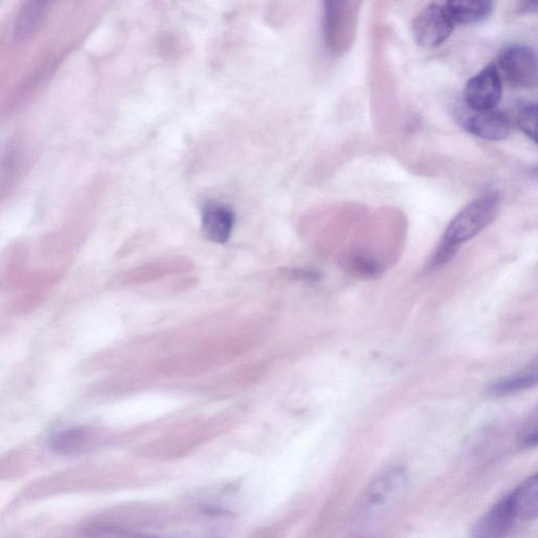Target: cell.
I'll return each instance as SVG.
<instances>
[{
    "instance_id": "1",
    "label": "cell",
    "mask_w": 538,
    "mask_h": 538,
    "mask_svg": "<svg viewBox=\"0 0 538 538\" xmlns=\"http://www.w3.org/2000/svg\"><path fill=\"white\" fill-rule=\"evenodd\" d=\"M498 193H487L470 202L447 226L442 243L459 250L494 220L500 208Z\"/></svg>"
},
{
    "instance_id": "2",
    "label": "cell",
    "mask_w": 538,
    "mask_h": 538,
    "mask_svg": "<svg viewBox=\"0 0 538 538\" xmlns=\"http://www.w3.org/2000/svg\"><path fill=\"white\" fill-rule=\"evenodd\" d=\"M454 26L444 6L429 4L417 15L412 32L419 46L436 49L446 43Z\"/></svg>"
},
{
    "instance_id": "3",
    "label": "cell",
    "mask_w": 538,
    "mask_h": 538,
    "mask_svg": "<svg viewBox=\"0 0 538 538\" xmlns=\"http://www.w3.org/2000/svg\"><path fill=\"white\" fill-rule=\"evenodd\" d=\"M503 94V81L498 66L484 68L467 82L464 98L467 106L475 112L494 110Z\"/></svg>"
},
{
    "instance_id": "4",
    "label": "cell",
    "mask_w": 538,
    "mask_h": 538,
    "mask_svg": "<svg viewBox=\"0 0 538 538\" xmlns=\"http://www.w3.org/2000/svg\"><path fill=\"white\" fill-rule=\"evenodd\" d=\"M499 66L512 86L526 89L536 87L537 59L531 48L522 45L506 48L499 58Z\"/></svg>"
},
{
    "instance_id": "5",
    "label": "cell",
    "mask_w": 538,
    "mask_h": 538,
    "mask_svg": "<svg viewBox=\"0 0 538 538\" xmlns=\"http://www.w3.org/2000/svg\"><path fill=\"white\" fill-rule=\"evenodd\" d=\"M516 520L519 519L508 494L474 526L472 538H507Z\"/></svg>"
},
{
    "instance_id": "6",
    "label": "cell",
    "mask_w": 538,
    "mask_h": 538,
    "mask_svg": "<svg viewBox=\"0 0 538 538\" xmlns=\"http://www.w3.org/2000/svg\"><path fill=\"white\" fill-rule=\"evenodd\" d=\"M354 3L347 2H326L324 8V33L326 44L331 50L336 52L343 48L344 36L353 29V17L346 15L350 12Z\"/></svg>"
},
{
    "instance_id": "7",
    "label": "cell",
    "mask_w": 538,
    "mask_h": 538,
    "mask_svg": "<svg viewBox=\"0 0 538 538\" xmlns=\"http://www.w3.org/2000/svg\"><path fill=\"white\" fill-rule=\"evenodd\" d=\"M233 210L224 204L210 202L202 210V231L209 240L223 244L231 238L235 225Z\"/></svg>"
},
{
    "instance_id": "8",
    "label": "cell",
    "mask_w": 538,
    "mask_h": 538,
    "mask_svg": "<svg viewBox=\"0 0 538 538\" xmlns=\"http://www.w3.org/2000/svg\"><path fill=\"white\" fill-rule=\"evenodd\" d=\"M464 126L470 134L489 141L504 140L511 132L510 119L496 110L477 112L465 121Z\"/></svg>"
},
{
    "instance_id": "9",
    "label": "cell",
    "mask_w": 538,
    "mask_h": 538,
    "mask_svg": "<svg viewBox=\"0 0 538 538\" xmlns=\"http://www.w3.org/2000/svg\"><path fill=\"white\" fill-rule=\"evenodd\" d=\"M403 470H391L372 485L366 495L365 508L368 512L378 511L397 498L406 487Z\"/></svg>"
},
{
    "instance_id": "10",
    "label": "cell",
    "mask_w": 538,
    "mask_h": 538,
    "mask_svg": "<svg viewBox=\"0 0 538 538\" xmlns=\"http://www.w3.org/2000/svg\"><path fill=\"white\" fill-rule=\"evenodd\" d=\"M444 8L454 25H475L489 18L494 4L487 0H451Z\"/></svg>"
},
{
    "instance_id": "11",
    "label": "cell",
    "mask_w": 538,
    "mask_h": 538,
    "mask_svg": "<svg viewBox=\"0 0 538 538\" xmlns=\"http://www.w3.org/2000/svg\"><path fill=\"white\" fill-rule=\"evenodd\" d=\"M510 499L517 519L533 520L538 513V478L527 479L510 494Z\"/></svg>"
},
{
    "instance_id": "12",
    "label": "cell",
    "mask_w": 538,
    "mask_h": 538,
    "mask_svg": "<svg viewBox=\"0 0 538 538\" xmlns=\"http://www.w3.org/2000/svg\"><path fill=\"white\" fill-rule=\"evenodd\" d=\"M537 365V360H535L520 374L491 383L487 387V392L492 397H506L534 387L538 377Z\"/></svg>"
},
{
    "instance_id": "13",
    "label": "cell",
    "mask_w": 538,
    "mask_h": 538,
    "mask_svg": "<svg viewBox=\"0 0 538 538\" xmlns=\"http://www.w3.org/2000/svg\"><path fill=\"white\" fill-rule=\"evenodd\" d=\"M89 439L85 428H70L60 431L51 439L50 446L58 454H75L85 447Z\"/></svg>"
},
{
    "instance_id": "14",
    "label": "cell",
    "mask_w": 538,
    "mask_h": 538,
    "mask_svg": "<svg viewBox=\"0 0 538 538\" xmlns=\"http://www.w3.org/2000/svg\"><path fill=\"white\" fill-rule=\"evenodd\" d=\"M45 3H31L18 16L16 36L27 39L33 35L46 14Z\"/></svg>"
},
{
    "instance_id": "15",
    "label": "cell",
    "mask_w": 538,
    "mask_h": 538,
    "mask_svg": "<svg viewBox=\"0 0 538 538\" xmlns=\"http://www.w3.org/2000/svg\"><path fill=\"white\" fill-rule=\"evenodd\" d=\"M347 272L360 279H376L381 271L379 264L366 256H353L346 262Z\"/></svg>"
},
{
    "instance_id": "16",
    "label": "cell",
    "mask_w": 538,
    "mask_h": 538,
    "mask_svg": "<svg viewBox=\"0 0 538 538\" xmlns=\"http://www.w3.org/2000/svg\"><path fill=\"white\" fill-rule=\"evenodd\" d=\"M536 121L537 107L536 103H523L517 110L516 123L517 127L529 137L534 143L536 142Z\"/></svg>"
},
{
    "instance_id": "17",
    "label": "cell",
    "mask_w": 538,
    "mask_h": 538,
    "mask_svg": "<svg viewBox=\"0 0 538 538\" xmlns=\"http://www.w3.org/2000/svg\"><path fill=\"white\" fill-rule=\"evenodd\" d=\"M521 444L523 447H534L537 444V418L536 416L522 433Z\"/></svg>"
},
{
    "instance_id": "18",
    "label": "cell",
    "mask_w": 538,
    "mask_h": 538,
    "mask_svg": "<svg viewBox=\"0 0 538 538\" xmlns=\"http://www.w3.org/2000/svg\"><path fill=\"white\" fill-rule=\"evenodd\" d=\"M536 4L535 3H523L520 4V10L522 12H535L536 11Z\"/></svg>"
},
{
    "instance_id": "19",
    "label": "cell",
    "mask_w": 538,
    "mask_h": 538,
    "mask_svg": "<svg viewBox=\"0 0 538 538\" xmlns=\"http://www.w3.org/2000/svg\"><path fill=\"white\" fill-rule=\"evenodd\" d=\"M149 538H158V537H149Z\"/></svg>"
}]
</instances>
